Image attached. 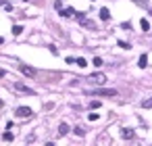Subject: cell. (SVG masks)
<instances>
[{"label": "cell", "mask_w": 152, "mask_h": 146, "mask_svg": "<svg viewBox=\"0 0 152 146\" xmlns=\"http://www.w3.org/2000/svg\"><path fill=\"white\" fill-rule=\"evenodd\" d=\"M121 136H123L125 140H131V138H133V130H123V132H121Z\"/></svg>", "instance_id": "cell-9"}, {"label": "cell", "mask_w": 152, "mask_h": 146, "mask_svg": "<svg viewBox=\"0 0 152 146\" xmlns=\"http://www.w3.org/2000/svg\"><path fill=\"white\" fill-rule=\"evenodd\" d=\"M21 31H23V27H21V25H15V27H13V33H15V36H19Z\"/></svg>", "instance_id": "cell-16"}, {"label": "cell", "mask_w": 152, "mask_h": 146, "mask_svg": "<svg viewBox=\"0 0 152 146\" xmlns=\"http://www.w3.org/2000/svg\"><path fill=\"white\" fill-rule=\"evenodd\" d=\"M75 134L77 136H83V127H75Z\"/></svg>", "instance_id": "cell-18"}, {"label": "cell", "mask_w": 152, "mask_h": 146, "mask_svg": "<svg viewBox=\"0 0 152 146\" xmlns=\"http://www.w3.org/2000/svg\"><path fill=\"white\" fill-rule=\"evenodd\" d=\"M15 115H17V117H29V115H31V109H29V107H19V109L15 111Z\"/></svg>", "instance_id": "cell-4"}, {"label": "cell", "mask_w": 152, "mask_h": 146, "mask_svg": "<svg viewBox=\"0 0 152 146\" xmlns=\"http://www.w3.org/2000/svg\"><path fill=\"white\" fill-rule=\"evenodd\" d=\"M119 46L121 48H129V44H127V42H123V40H119Z\"/></svg>", "instance_id": "cell-19"}, {"label": "cell", "mask_w": 152, "mask_h": 146, "mask_svg": "<svg viewBox=\"0 0 152 146\" xmlns=\"http://www.w3.org/2000/svg\"><path fill=\"white\" fill-rule=\"evenodd\" d=\"M94 65L100 67V65H102V58H100V56H94Z\"/></svg>", "instance_id": "cell-17"}, {"label": "cell", "mask_w": 152, "mask_h": 146, "mask_svg": "<svg viewBox=\"0 0 152 146\" xmlns=\"http://www.w3.org/2000/svg\"><path fill=\"white\" fill-rule=\"evenodd\" d=\"M88 119H90V121H98V115H96V113H92V115L88 117Z\"/></svg>", "instance_id": "cell-20"}, {"label": "cell", "mask_w": 152, "mask_h": 146, "mask_svg": "<svg viewBox=\"0 0 152 146\" xmlns=\"http://www.w3.org/2000/svg\"><path fill=\"white\" fill-rule=\"evenodd\" d=\"M88 81H92V84H98V86H102L106 81V75L104 73H92L90 77H88Z\"/></svg>", "instance_id": "cell-2"}, {"label": "cell", "mask_w": 152, "mask_h": 146, "mask_svg": "<svg viewBox=\"0 0 152 146\" xmlns=\"http://www.w3.org/2000/svg\"><path fill=\"white\" fill-rule=\"evenodd\" d=\"M140 27L144 29V31H148V29H150V21H148V19H142V21H140Z\"/></svg>", "instance_id": "cell-11"}, {"label": "cell", "mask_w": 152, "mask_h": 146, "mask_svg": "<svg viewBox=\"0 0 152 146\" xmlns=\"http://www.w3.org/2000/svg\"><path fill=\"white\" fill-rule=\"evenodd\" d=\"M67 132H69V125H67V123H60V127H58V134H60V136H65Z\"/></svg>", "instance_id": "cell-12"}, {"label": "cell", "mask_w": 152, "mask_h": 146, "mask_svg": "<svg viewBox=\"0 0 152 146\" xmlns=\"http://www.w3.org/2000/svg\"><path fill=\"white\" fill-rule=\"evenodd\" d=\"M62 17H73L75 15V11H73V8H60V11H58Z\"/></svg>", "instance_id": "cell-7"}, {"label": "cell", "mask_w": 152, "mask_h": 146, "mask_svg": "<svg viewBox=\"0 0 152 146\" xmlns=\"http://www.w3.org/2000/svg\"><path fill=\"white\" fill-rule=\"evenodd\" d=\"M2 140H4V142H13V140H15V136H13L11 132H4V134H2Z\"/></svg>", "instance_id": "cell-10"}, {"label": "cell", "mask_w": 152, "mask_h": 146, "mask_svg": "<svg viewBox=\"0 0 152 146\" xmlns=\"http://www.w3.org/2000/svg\"><path fill=\"white\" fill-rule=\"evenodd\" d=\"M13 88H15V92H19V94H33V90H29V88H25L23 84H15Z\"/></svg>", "instance_id": "cell-5"}, {"label": "cell", "mask_w": 152, "mask_h": 146, "mask_svg": "<svg viewBox=\"0 0 152 146\" xmlns=\"http://www.w3.org/2000/svg\"><path fill=\"white\" fill-rule=\"evenodd\" d=\"M21 73L27 75V77H38V73H35L33 67H27V65H21Z\"/></svg>", "instance_id": "cell-3"}, {"label": "cell", "mask_w": 152, "mask_h": 146, "mask_svg": "<svg viewBox=\"0 0 152 146\" xmlns=\"http://www.w3.org/2000/svg\"><path fill=\"white\" fill-rule=\"evenodd\" d=\"M75 63H77L79 67H86V65H88V61H86V58H83V56H79V58H77V61H75Z\"/></svg>", "instance_id": "cell-15"}, {"label": "cell", "mask_w": 152, "mask_h": 146, "mask_svg": "<svg viewBox=\"0 0 152 146\" xmlns=\"http://www.w3.org/2000/svg\"><path fill=\"white\" fill-rule=\"evenodd\" d=\"M0 107H4V102H2V100H0Z\"/></svg>", "instance_id": "cell-21"}, {"label": "cell", "mask_w": 152, "mask_h": 146, "mask_svg": "<svg viewBox=\"0 0 152 146\" xmlns=\"http://www.w3.org/2000/svg\"><path fill=\"white\" fill-rule=\"evenodd\" d=\"M92 2H94V0H92Z\"/></svg>", "instance_id": "cell-23"}, {"label": "cell", "mask_w": 152, "mask_h": 146, "mask_svg": "<svg viewBox=\"0 0 152 146\" xmlns=\"http://www.w3.org/2000/svg\"><path fill=\"white\" fill-rule=\"evenodd\" d=\"M88 94L92 96H115V90H106V88H94V90H88Z\"/></svg>", "instance_id": "cell-1"}, {"label": "cell", "mask_w": 152, "mask_h": 146, "mask_svg": "<svg viewBox=\"0 0 152 146\" xmlns=\"http://www.w3.org/2000/svg\"><path fill=\"white\" fill-rule=\"evenodd\" d=\"M142 107H144V109H152V96H150V98H146L144 102H142Z\"/></svg>", "instance_id": "cell-14"}, {"label": "cell", "mask_w": 152, "mask_h": 146, "mask_svg": "<svg viewBox=\"0 0 152 146\" xmlns=\"http://www.w3.org/2000/svg\"><path fill=\"white\" fill-rule=\"evenodd\" d=\"M100 19L102 21H109L111 19V11H109V8H100Z\"/></svg>", "instance_id": "cell-6"}, {"label": "cell", "mask_w": 152, "mask_h": 146, "mask_svg": "<svg viewBox=\"0 0 152 146\" xmlns=\"http://www.w3.org/2000/svg\"><path fill=\"white\" fill-rule=\"evenodd\" d=\"M23 2H29V0H23Z\"/></svg>", "instance_id": "cell-22"}, {"label": "cell", "mask_w": 152, "mask_h": 146, "mask_svg": "<svg viewBox=\"0 0 152 146\" xmlns=\"http://www.w3.org/2000/svg\"><path fill=\"white\" fill-rule=\"evenodd\" d=\"M138 65L142 67V69H144V67L148 65V54H142V56H140V61H138Z\"/></svg>", "instance_id": "cell-8"}, {"label": "cell", "mask_w": 152, "mask_h": 146, "mask_svg": "<svg viewBox=\"0 0 152 146\" xmlns=\"http://www.w3.org/2000/svg\"><path fill=\"white\" fill-rule=\"evenodd\" d=\"M100 107H102L100 100H94V102H90V105H88V109H100Z\"/></svg>", "instance_id": "cell-13"}]
</instances>
